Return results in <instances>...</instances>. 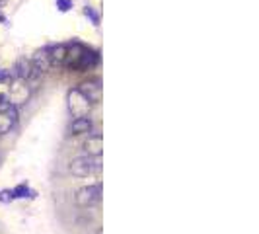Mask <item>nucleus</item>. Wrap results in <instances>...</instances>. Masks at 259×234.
<instances>
[{
	"label": "nucleus",
	"mask_w": 259,
	"mask_h": 234,
	"mask_svg": "<svg viewBox=\"0 0 259 234\" xmlns=\"http://www.w3.org/2000/svg\"><path fill=\"white\" fill-rule=\"evenodd\" d=\"M92 127H94L92 119L88 115H84V117H74L68 125V131L72 135H86L92 131Z\"/></svg>",
	"instance_id": "obj_7"
},
{
	"label": "nucleus",
	"mask_w": 259,
	"mask_h": 234,
	"mask_svg": "<svg viewBox=\"0 0 259 234\" xmlns=\"http://www.w3.org/2000/svg\"><path fill=\"white\" fill-rule=\"evenodd\" d=\"M12 193H14V199H26V197H30L33 199L37 193L30 189V186L28 184H20V186H16L14 189H12Z\"/></svg>",
	"instance_id": "obj_12"
},
{
	"label": "nucleus",
	"mask_w": 259,
	"mask_h": 234,
	"mask_svg": "<svg viewBox=\"0 0 259 234\" xmlns=\"http://www.w3.org/2000/svg\"><path fill=\"white\" fill-rule=\"evenodd\" d=\"M84 150H86V156H92V158L101 156V152H103V139H101V135H90L86 139V142H84Z\"/></svg>",
	"instance_id": "obj_5"
},
{
	"label": "nucleus",
	"mask_w": 259,
	"mask_h": 234,
	"mask_svg": "<svg viewBox=\"0 0 259 234\" xmlns=\"http://www.w3.org/2000/svg\"><path fill=\"white\" fill-rule=\"evenodd\" d=\"M57 8L61 12H68L72 8V0H57Z\"/></svg>",
	"instance_id": "obj_15"
},
{
	"label": "nucleus",
	"mask_w": 259,
	"mask_h": 234,
	"mask_svg": "<svg viewBox=\"0 0 259 234\" xmlns=\"http://www.w3.org/2000/svg\"><path fill=\"white\" fill-rule=\"evenodd\" d=\"M101 199V184H94V186H86L82 189L76 191L74 195V203L82 209H88V207H94L96 203H99Z\"/></svg>",
	"instance_id": "obj_3"
},
{
	"label": "nucleus",
	"mask_w": 259,
	"mask_h": 234,
	"mask_svg": "<svg viewBox=\"0 0 259 234\" xmlns=\"http://www.w3.org/2000/svg\"><path fill=\"white\" fill-rule=\"evenodd\" d=\"M32 72H33L32 61H28V59H20V61L16 63V67H14L12 76H16L18 80H30Z\"/></svg>",
	"instance_id": "obj_10"
},
{
	"label": "nucleus",
	"mask_w": 259,
	"mask_h": 234,
	"mask_svg": "<svg viewBox=\"0 0 259 234\" xmlns=\"http://www.w3.org/2000/svg\"><path fill=\"white\" fill-rule=\"evenodd\" d=\"M32 65H33V68H37L39 72H45V70H49V68H51V59H49V53H47V49H43V51H37V53L33 55Z\"/></svg>",
	"instance_id": "obj_11"
},
{
	"label": "nucleus",
	"mask_w": 259,
	"mask_h": 234,
	"mask_svg": "<svg viewBox=\"0 0 259 234\" xmlns=\"http://www.w3.org/2000/svg\"><path fill=\"white\" fill-rule=\"evenodd\" d=\"M78 90L88 98V100L92 101V103H96L99 101L101 98V86H99V80H90V82H82L80 86H78Z\"/></svg>",
	"instance_id": "obj_8"
},
{
	"label": "nucleus",
	"mask_w": 259,
	"mask_h": 234,
	"mask_svg": "<svg viewBox=\"0 0 259 234\" xmlns=\"http://www.w3.org/2000/svg\"><path fill=\"white\" fill-rule=\"evenodd\" d=\"M66 100H68V109H70V113H72L74 117H84V115H88V111H90L92 105H94L78 88L70 90L68 96H66Z\"/></svg>",
	"instance_id": "obj_2"
},
{
	"label": "nucleus",
	"mask_w": 259,
	"mask_h": 234,
	"mask_svg": "<svg viewBox=\"0 0 259 234\" xmlns=\"http://www.w3.org/2000/svg\"><path fill=\"white\" fill-rule=\"evenodd\" d=\"M97 63H99V55H97L96 51L84 47L82 53H80V59H78V63H76V70H88V68H94Z\"/></svg>",
	"instance_id": "obj_6"
},
{
	"label": "nucleus",
	"mask_w": 259,
	"mask_h": 234,
	"mask_svg": "<svg viewBox=\"0 0 259 234\" xmlns=\"http://www.w3.org/2000/svg\"><path fill=\"white\" fill-rule=\"evenodd\" d=\"M10 201H14L12 189H2L0 191V203H10Z\"/></svg>",
	"instance_id": "obj_14"
},
{
	"label": "nucleus",
	"mask_w": 259,
	"mask_h": 234,
	"mask_svg": "<svg viewBox=\"0 0 259 234\" xmlns=\"http://www.w3.org/2000/svg\"><path fill=\"white\" fill-rule=\"evenodd\" d=\"M66 51H68V45H63V43L47 49L49 59H51V67H63V63L66 59Z\"/></svg>",
	"instance_id": "obj_9"
},
{
	"label": "nucleus",
	"mask_w": 259,
	"mask_h": 234,
	"mask_svg": "<svg viewBox=\"0 0 259 234\" xmlns=\"http://www.w3.org/2000/svg\"><path fill=\"white\" fill-rule=\"evenodd\" d=\"M70 172L74 176H90V174H96L101 170V162H99V156L92 158V156H76L74 160H70Z\"/></svg>",
	"instance_id": "obj_1"
},
{
	"label": "nucleus",
	"mask_w": 259,
	"mask_h": 234,
	"mask_svg": "<svg viewBox=\"0 0 259 234\" xmlns=\"http://www.w3.org/2000/svg\"><path fill=\"white\" fill-rule=\"evenodd\" d=\"M84 16H86V18H90V22H92L94 26H99V14H97L94 8L86 6V8H84Z\"/></svg>",
	"instance_id": "obj_13"
},
{
	"label": "nucleus",
	"mask_w": 259,
	"mask_h": 234,
	"mask_svg": "<svg viewBox=\"0 0 259 234\" xmlns=\"http://www.w3.org/2000/svg\"><path fill=\"white\" fill-rule=\"evenodd\" d=\"M18 117H20V113H18V107H16L14 103L2 107V109H0V135L10 133V131L16 127Z\"/></svg>",
	"instance_id": "obj_4"
}]
</instances>
